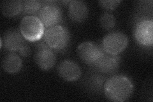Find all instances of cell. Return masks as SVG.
<instances>
[{
	"instance_id": "cell-1",
	"label": "cell",
	"mask_w": 153,
	"mask_h": 102,
	"mask_svg": "<svg viewBox=\"0 0 153 102\" xmlns=\"http://www.w3.org/2000/svg\"><path fill=\"white\" fill-rule=\"evenodd\" d=\"M103 90L108 100L114 102H123L131 96L134 86L128 77L117 75L111 77L105 82Z\"/></svg>"
},
{
	"instance_id": "cell-2",
	"label": "cell",
	"mask_w": 153,
	"mask_h": 102,
	"mask_svg": "<svg viewBox=\"0 0 153 102\" xmlns=\"http://www.w3.org/2000/svg\"><path fill=\"white\" fill-rule=\"evenodd\" d=\"M21 33L25 40L34 42L40 40L45 33V26L38 17H24L20 24Z\"/></svg>"
},
{
	"instance_id": "cell-3",
	"label": "cell",
	"mask_w": 153,
	"mask_h": 102,
	"mask_svg": "<svg viewBox=\"0 0 153 102\" xmlns=\"http://www.w3.org/2000/svg\"><path fill=\"white\" fill-rule=\"evenodd\" d=\"M44 37L47 45L57 51L63 50L68 46L70 38L67 28L59 24L47 28Z\"/></svg>"
},
{
	"instance_id": "cell-4",
	"label": "cell",
	"mask_w": 153,
	"mask_h": 102,
	"mask_svg": "<svg viewBox=\"0 0 153 102\" xmlns=\"http://www.w3.org/2000/svg\"><path fill=\"white\" fill-rule=\"evenodd\" d=\"M128 44L126 35L121 32H113L105 36L102 41L104 52L113 55H117L123 52Z\"/></svg>"
},
{
	"instance_id": "cell-5",
	"label": "cell",
	"mask_w": 153,
	"mask_h": 102,
	"mask_svg": "<svg viewBox=\"0 0 153 102\" xmlns=\"http://www.w3.org/2000/svg\"><path fill=\"white\" fill-rule=\"evenodd\" d=\"M104 51L92 42L81 43L77 47V54L80 59L88 65H96Z\"/></svg>"
},
{
	"instance_id": "cell-6",
	"label": "cell",
	"mask_w": 153,
	"mask_h": 102,
	"mask_svg": "<svg viewBox=\"0 0 153 102\" xmlns=\"http://www.w3.org/2000/svg\"><path fill=\"white\" fill-rule=\"evenodd\" d=\"M134 36L142 46H152L153 43V21L152 19H143L138 21L135 27Z\"/></svg>"
},
{
	"instance_id": "cell-7",
	"label": "cell",
	"mask_w": 153,
	"mask_h": 102,
	"mask_svg": "<svg viewBox=\"0 0 153 102\" xmlns=\"http://www.w3.org/2000/svg\"><path fill=\"white\" fill-rule=\"evenodd\" d=\"M35 60L40 68L49 70L55 65L56 56L52 48L45 42H41L36 45Z\"/></svg>"
},
{
	"instance_id": "cell-8",
	"label": "cell",
	"mask_w": 153,
	"mask_h": 102,
	"mask_svg": "<svg viewBox=\"0 0 153 102\" xmlns=\"http://www.w3.org/2000/svg\"><path fill=\"white\" fill-rule=\"evenodd\" d=\"M38 17L45 28H49L58 25L63 19L62 10L54 4H47L43 6L38 13Z\"/></svg>"
},
{
	"instance_id": "cell-9",
	"label": "cell",
	"mask_w": 153,
	"mask_h": 102,
	"mask_svg": "<svg viewBox=\"0 0 153 102\" xmlns=\"http://www.w3.org/2000/svg\"><path fill=\"white\" fill-rule=\"evenodd\" d=\"M57 71L61 78L67 82L77 80L81 76L79 66L71 60L62 61L57 66Z\"/></svg>"
},
{
	"instance_id": "cell-10",
	"label": "cell",
	"mask_w": 153,
	"mask_h": 102,
	"mask_svg": "<svg viewBox=\"0 0 153 102\" xmlns=\"http://www.w3.org/2000/svg\"><path fill=\"white\" fill-rule=\"evenodd\" d=\"M1 40L4 42V47L11 52L19 51L26 43L21 31L15 29L7 31Z\"/></svg>"
},
{
	"instance_id": "cell-11",
	"label": "cell",
	"mask_w": 153,
	"mask_h": 102,
	"mask_svg": "<svg viewBox=\"0 0 153 102\" xmlns=\"http://www.w3.org/2000/svg\"><path fill=\"white\" fill-rule=\"evenodd\" d=\"M121 59L117 55H113L104 52L96 66L102 73L112 74L116 71L119 66Z\"/></svg>"
},
{
	"instance_id": "cell-12",
	"label": "cell",
	"mask_w": 153,
	"mask_h": 102,
	"mask_svg": "<svg viewBox=\"0 0 153 102\" xmlns=\"http://www.w3.org/2000/svg\"><path fill=\"white\" fill-rule=\"evenodd\" d=\"M88 8L82 1H70L68 6V15L71 21L75 22L84 21L88 16Z\"/></svg>"
},
{
	"instance_id": "cell-13",
	"label": "cell",
	"mask_w": 153,
	"mask_h": 102,
	"mask_svg": "<svg viewBox=\"0 0 153 102\" xmlns=\"http://www.w3.org/2000/svg\"><path fill=\"white\" fill-rule=\"evenodd\" d=\"M2 67L4 71L9 74H16L22 67V59L16 53H9L3 58Z\"/></svg>"
},
{
	"instance_id": "cell-14",
	"label": "cell",
	"mask_w": 153,
	"mask_h": 102,
	"mask_svg": "<svg viewBox=\"0 0 153 102\" xmlns=\"http://www.w3.org/2000/svg\"><path fill=\"white\" fill-rule=\"evenodd\" d=\"M23 1L19 0L3 1L1 4L2 13L8 17H13L17 16L22 11Z\"/></svg>"
},
{
	"instance_id": "cell-15",
	"label": "cell",
	"mask_w": 153,
	"mask_h": 102,
	"mask_svg": "<svg viewBox=\"0 0 153 102\" xmlns=\"http://www.w3.org/2000/svg\"><path fill=\"white\" fill-rule=\"evenodd\" d=\"M42 8L41 2L37 0H26L23 1L22 12L27 15L33 16L39 13Z\"/></svg>"
},
{
	"instance_id": "cell-16",
	"label": "cell",
	"mask_w": 153,
	"mask_h": 102,
	"mask_svg": "<svg viewBox=\"0 0 153 102\" xmlns=\"http://www.w3.org/2000/svg\"><path fill=\"white\" fill-rule=\"evenodd\" d=\"M100 23L105 30H111L116 26V18L111 13H105L100 17Z\"/></svg>"
},
{
	"instance_id": "cell-17",
	"label": "cell",
	"mask_w": 153,
	"mask_h": 102,
	"mask_svg": "<svg viewBox=\"0 0 153 102\" xmlns=\"http://www.w3.org/2000/svg\"><path fill=\"white\" fill-rule=\"evenodd\" d=\"M121 3V1H115V0H106V1H100L99 4L103 8L108 10H114L116 9L119 4Z\"/></svg>"
},
{
	"instance_id": "cell-18",
	"label": "cell",
	"mask_w": 153,
	"mask_h": 102,
	"mask_svg": "<svg viewBox=\"0 0 153 102\" xmlns=\"http://www.w3.org/2000/svg\"><path fill=\"white\" fill-rule=\"evenodd\" d=\"M20 54L23 56V57H27L28 56H30L31 54V49L30 47H29V45L26 43L25 45H24L20 50L19 51Z\"/></svg>"
}]
</instances>
